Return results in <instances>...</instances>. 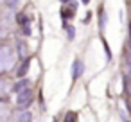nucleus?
<instances>
[{
    "mask_svg": "<svg viewBox=\"0 0 131 122\" xmlns=\"http://www.w3.org/2000/svg\"><path fill=\"white\" fill-rule=\"evenodd\" d=\"M15 65V54L11 49L4 47V49H0V72H6L9 68H13Z\"/></svg>",
    "mask_w": 131,
    "mask_h": 122,
    "instance_id": "nucleus-1",
    "label": "nucleus"
},
{
    "mask_svg": "<svg viewBox=\"0 0 131 122\" xmlns=\"http://www.w3.org/2000/svg\"><path fill=\"white\" fill-rule=\"evenodd\" d=\"M129 4H131V0H129Z\"/></svg>",
    "mask_w": 131,
    "mask_h": 122,
    "instance_id": "nucleus-15",
    "label": "nucleus"
},
{
    "mask_svg": "<svg viewBox=\"0 0 131 122\" xmlns=\"http://www.w3.org/2000/svg\"><path fill=\"white\" fill-rule=\"evenodd\" d=\"M65 122H77V113L75 111H68L65 117Z\"/></svg>",
    "mask_w": 131,
    "mask_h": 122,
    "instance_id": "nucleus-7",
    "label": "nucleus"
},
{
    "mask_svg": "<svg viewBox=\"0 0 131 122\" xmlns=\"http://www.w3.org/2000/svg\"><path fill=\"white\" fill-rule=\"evenodd\" d=\"M25 88H29V79H20L18 83H15V86H13V90L18 93V92H22V90H25Z\"/></svg>",
    "mask_w": 131,
    "mask_h": 122,
    "instance_id": "nucleus-4",
    "label": "nucleus"
},
{
    "mask_svg": "<svg viewBox=\"0 0 131 122\" xmlns=\"http://www.w3.org/2000/svg\"><path fill=\"white\" fill-rule=\"evenodd\" d=\"M4 90H6V84H4L2 81H0V93H4Z\"/></svg>",
    "mask_w": 131,
    "mask_h": 122,
    "instance_id": "nucleus-11",
    "label": "nucleus"
},
{
    "mask_svg": "<svg viewBox=\"0 0 131 122\" xmlns=\"http://www.w3.org/2000/svg\"><path fill=\"white\" fill-rule=\"evenodd\" d=\"M31 102H32V93H31V90H29V88H25V90L18 92L16 104H18L20 108H25V106H29Z\"/></svg>",
    "mask_w": 131,
    "mask_h": 122,
    "instance_id": "nucleus-2",
    "label": "nucleus"
},
{
    "mask_svg": "<svg viewBox=\"0 0 131 122\" xmlns=\"http://www.w3.org/2000/svg\"><path fill=\"white\" fill-rule=\"evenodd\" d=\"M4 2H6V6H7V7H16L20 0H4Z\"/></svg>",
    "mask_w": 131,
    "mask_h": 122,
    "instance_id": "nucleus-9",
    "label": "nucleus"
},
{
    "mask_svg": "<svg viewBox=\"0 0 131 122\" xmlns=\"http://www.w3.org/2000/svg\"><path fill=\"white\" fill-rule=\"evenodd\" d=\"M31 120H32V115H31L29 111L22 113V117H20V122H31Z\"/></svg>",
    "mask_w": 131,
    "mask_h": 122,
    "instance_id": "nucleus-8",
    "label": "nucleus"
},
{
    "mask_svg": "<svg viewBox=\"0 0 131 122\" xmlns=\"http://www.w3.org/2000/svg\"><path fill=\"white\" fill-rule=\"evenodd\" d=\"M81 2H83V4H90V0H81Z\"/></svg>",
    "mask_w": 131,
    "mask_h": 122,
    "instance_id": "nucleus-13",
    "label": "nucleus"
},
{
    "mask_svg": "<svg viewBox=\"0 0 131 122\" xmlns=\"http://www.w3.org/2000/svg\"><path fill=\"white\" fill-rule=\"evenodd\" d=\"M84 72V65L77 59V61H74V65H72V79L75 81V79H79L81 77V74Z\"/></svg>",
    "mask_w": 131,
    "mask_h": 122,
    "instance_id": "nucleus-3",
    "label": "nucleus"
},
{
    "mask_svg": "<svg viewBox=\"0 0 131 122\" xmlns=\"http://www.w3.org/2000/svg\"><path fill=\"white\" fill-rule=\"evenodd\" d=\"M59 2H63V4H65V2H68V0H59Z\"/></svg>",
    "mask_w": 131,
    "mask_h": 122,
    "instance_id": "nucleus-14",
    "label": "nucleus"
},
{
    "mask_svg": "<svg viewBox=\"0 0 131 122\" xmlns=\"http://www.w3.org/2000/svg\"><path fill=\"white\" fill-rule=\"evenodd\" d=\"M27 70H29V59H25V61L22 63V66L18 68V72H16V74H18V77H24V75L27 74Z\"/></svg>",
    "mask_w": 131,
    "mask_h": 122,
    "instance_id": "nucleus-6",
    "label": "nucleus"
},
{
    "mask_svg": "<svg viewBox=\"0 0 131 122\" xmlns=\"http://www.w3.org/2000/svg\"><path fill=\"white\" fill-rule=\"evenodd\" d=\"M129 41H131V22H129Z\"/></svg>",
    "mask_w": 131,
    "mask_h": 122,
    "instance_id": "nucleus-12",
    "label": "nucleus"
},
{
    "mask_svg": "<svg viewBox=\"0 0 131 122\" xmlns=\"http://www.w3.org/2000/svg\"><path fill=\"white\" fill-rule=\"evenodd\" d=\"M67 32H68V38L74 40V34H75V29L74 27H67Z\"/></svg>",
    "mask_w": 131,
    "mask_h": 122,
    "instance_id": "nucleus-10",
    "label": "nucleus"
},
{
    "mask_svg": "<svg viewBox=\"0 0 131 122\" xmlns=\"http://www.w3.org/2000/svg\"><path fill=\"white\" fill-rule=\"evenodd\" d=\"M74 15H75V4H70L68 9H63V11H61V16H63L65 20H68V18L74 16Z\"/></svg>",
    "mask_w": 131,
    "mask_h": 122,
    "instance_id": "nucleus-5",
    "label": "nucleus"
}]
</instances>
